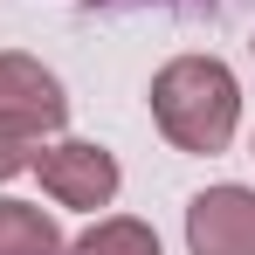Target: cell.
<instances>
[{"mask_svg": "<svg viewBox=\"0 0 255 255\" xmlns=\"http://www.w3.org/2000/svg\"><path fill=\"white\" fill-rule=\"evenodd\" d=\"M69 255H166L159 249V235L145 228V221H131V214H111V221H97L83 242Z\"/></svg>", "mask_w": 255, "mask_h": 255, "instance_id": "cell-6", "label": "cell"}, {"mask_svg": "<svg viewBox=\"0 0 255 255\" xmlns=\"http://www.w3.org/2000/svg\"><path fill=\"white\" fill-rule=\"evenodd\" d=\"M0 255H69L62 228L28 200H0Z\"/></svg>", "mask_w": 255, "mask_h": 255, "instance_id": "cell-5", "label": "cell"}, {"mask_svg": "<svg viewBox=\"0 0 255 255\" xmlns=\"http://www.w3.org/2000/svg\"><path fill=\"white\" fill-rule=\"evenodd\" d=\"M249 55H255V42H249Z\"/></svg>", "mask_w": 255, "mask_h": 255, "instance_id": "cell-8", "label": "cell"}, {"mask_svg": "<svg viewBox=\"0 0 255 255\" xmlns=\"http://www.w3.org/2000/svg\"><path fill=\"white\" fill-rule=\"evenodd\" d=\"M35 152H42V138L28 125H14V118H0V179H14V172L35 166Z\"/></svg>", "mask_w": 255, "mask_h": 255, "instance_id": "cell-7", "label": "cell"}, {"mask_svg": "<svg viewBox=\"0 0 255 255\" xmlns=\"http://www.w3.org/2000/svg\"><path fill=\"white\" fill-rule=\"evenodd\" d=\"M35 172H42V186L62 200V207H111L118 200V159L104 152V145H90V138H62V145H42L35 152Z\"/></svg>", "mask_w": 255, "mask_h": 255, "instance_id": "cell-2", "label": "cell"}, {"mask_svg": "<svg viewBox=\"0 0 255 255\" xmlns=\"http://www.w3.org/2000/svg\"><path fill=\"white\" fill-rule=\"evenodd\" d=\"M193 255H255V186H207L186 207Z\"/></svg>", "mask_w": 255, "mask_h": 255, "instance_id": "cell-3", "label": "cell"}, {"mask_svg": "<svg viewBox=\"0 0 255 255\" xmlns=\"http://www.w3.org/2000/svg\"><path fill=\"white\" fill-rule=\"evenodd\" d=\"M0 118H14L35 138H48L69 118V97H62V83L48 76L35 55H0Z\"/></svg>", "mask_w": 255, "mask_h": 255, "instance_id": "cell-4", "label": "cell"}, {"mask_svg": "<svg viewBox=\"0 0 255 255\" xmlns=\"http://www.w3.org/2000/svg\"><path fill=\"white\" fill-rule=\"evenodd\" d=\"M152 118L179 152H228L235 138V118H242V90H235V69L221 55H172L166 69L152 76Z\"/></svg>", "mask_w": 255, "mask_h": 255, "instance_id": "cell-1", "label": "cell"}]
</instances>
